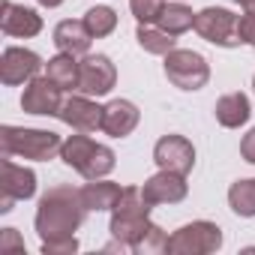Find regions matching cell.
Segmentation results:
<instances>
[{"instance_id": "1", "label": "cell", "mask_w": 255, "mask_h": 255, "mask_svg": "<svg viewBox=\"0 0 255 255\" xmlns=\"http://www.w3.org/2000/svg\"><path fill=\"white\" fill-rule=\"evenodd\" d=\"M84 201H81V189H72L69 183H57L48 186V192L39 198L36 207V234L42 243L51 240H69L75 237L78 225L84 222Z\"/></svg>"}, {"instance_id": "2", "label": "cell", "mask_w": 255, "mask_h": 255, "mask_svg": "<svg viewBox=\"0 0 255 255\" xmlns=\"http://www.w3.org/2000/svg\"><path fill=\"white\" fill-rule=\"evenodd\" d=\"M150 225H153L150 222V204L144 201L141 186H123V195L111 210V225H108L111 237L129 243L138 252V246H141L144 234L150 231Z\"/></svg>"}, {"instance_id": "3", "label": "cell", "mask_w": 255, "mask_h": 255, "mask_svg": "<svg viewBox=\"0 0 255 255\" xmlns=\"http://www.w3.org/2000/svg\"><path fill=\"white\" fill-rule=\"evenodd\" d=\"M63 141L51 129H21V126H0V153L21 156L33 162H48L60 153Z\"/></svg>"}, {"instance_id": "4", "label": "cell", "mask_w": 255, "mask_h": 255, "mask_svg": "<svg viewBox=\"0 0 255 255\" xmlns=\"http://www.w3.org/2000/svg\"><path fill=\"white\" fill-rule=\"evenodd\" d=\"M60 159L75 168L84 180H99V177H108L114 171V150L105 147V144H96L93 138H87V132L81 135H69L60 147Z\"/></svg>"}, {"instance_id": "5", "label": "cell", "mask_w": 255, "mask_h": 255, "mask_svg": "<svg viewBox=\"0 0 255 255\" xmlns=\"http://www.w3.org/2000/svg\"><path fill=\"white\" fill-rule=\"evenodd\" d=\"M219 246H222V228L216 222L198 219V222H189V225L177 228L168 237L165 252L168 255H210Z\"/></svg>"}, {"instance_id": "6", "label": "cell", "mask_w": 255, "mask_h": 255, "mask_svg": "<svg viewBox=\"0 0 255 255\" xmlns=\"http://www.w3.org/2000/svg\"><path fill=\"white\" fill-rule=\"evenodd\" d=\"M165 78L180 90H201L210 81V63L192 48H174L165 54Z\"/></svg>"}, {"instance_id": "7", "label": "cell", "mask_w": 255, "mask_h": 255, "mask_svg": "<svg viewBox=\"0 0 255 255\" xmlns=\"http://www.w3.org/2000/svg\"><path fill=\"white\" fill-rule=\"evenodd\" d=\"M195 33L219 48H237L240 39V15H234L231 9L222 6H207L201 12H195Z\"/></svg>"}, {"instance_id": "8", "label": "cell", "mask_w": 255, "mask_h": 255, "mask_svg": "<svg viewBox=\"0 0 255 255\" xmlns=\"http://www.w3.org/2000/svg\"><path fill=\"white\" fill-rule=\"evenodd\" d=\"M0 192H3L0 213H9L15 201H27L36 195V174L24 165H15L12 156H3V162H0Z\"/></svg>"}, {"instance_id": "9", "label": "cell", "mask_w": 255, "mask_h": 255, "mask_svg": "<svg viewBox=\"0 0 255 255\" xmlns=\"http://www.w3.org/2000/svg\"><path fill=\"white\" fill-rule=\"evenodd\" d=\"M117 84V69L105 54H84L78 60V90L87 96H105Z\"/></svg>"}, {"instance_id": "10", "label": "cell", "mask_w": 255, "mask_h": 255, "mask_svg": "<svg viewBox=\"0 0 255 255\" xmlns=\"http://www.w3.org/2000/svg\"><path fill=\"white\" fill-rule=\"evenodd\" d=\"M42 69V57L30 48H18V45H9L0 57V81L6 87H18V84H27L39 75Z\"/></svg>"}, {"instance_id": "11", "label": "cell", "mask_w": 255, "mask_h": 255, "mask_svg": "<svg viewBox=\"0 0 255 255\" xmlns=\"http://www.w3.org/2000/svg\"><path fill=\"white\" fill-rule=\"evenodd\" d=\"M153 162L165 171H177V174H189L195 165V147L189 138L183 135H162L153 147Z\"/></svg>"}, {"instance_id": "12", "label": "cell", "mask_w": 255, "mask_h": 255, "mask_svg": "<svg viewBox=\"0 0 255 255\" xmlns=\"http://www.w3.org/2000/svg\"><path fill=\"white\" fill-rule=\"evenodd\" d=\"M186 192H189L186 174L165 171V168H159V171H156L153 177H147L144 186H141V195H144V201H147L150 207H156V204H177V201L186 198Z\"/></svg>"}, {"instance_id": "13", "label": "cell", "mask_w": 255, "mask_h": 255, "mask_svg": "<svg viewBox=\"0 0 255 255\" xmlns=\"http://www.w3.org/2000/svg\"><path fill=\"white\" fill-rule=\"evenodd\" d=\"M102 108H105V105H96V102L84 93V96H69V99H63L57 117H60L66 126H72L75 132H96V129H102Z\"/></svg>"}, {"instance_id": "14", "label": "cell", "mask_w": 255, "mask_h": 255, "mask_svg": "<svg viewBox=\"0 0 255 255\" xmlns=\"http://www.w3.org/2000/svg\"><path fill=\"white\" fill-rule=\"evenodd\" d=\"M60 87L45 75V78H33V81H27V87H24V93H21V108L27 111V114H42V117H57V111H60Z\"/></svg>"}, {"instance_id": "15", "label": "cell", "mask_w": 255, "mask_h": 255, "mask_svg": "<svg viewBox=\"0 0 255 255\" xmlns=\"http://www.w3.org/2000/svg\"><path fill=\"white\" fill-rule=\"evenodd\" d=\"M0 30L6 36L15 39H30L36 33H42V15L30 6L12 3V0H3V15H0Z\"/></svg>"}, {"instance_id": "16", "label": "cell", "mask_w": 255, "mask_h": 255, "mask_svg": "<svg viewBox=\"0 0 255 255\" xmlns=\"http://www.w3.org/2000/svg\"><path fill=\"white\" fill-rule=\"evenodd\" d=\"M141 120V111L135 108V102L129 99H111L102 108V132L111 138H126L132 135V129Z\"/></svg>"}, {"instance_id": "17", "label": "cell", "mask_w": 255, "mask_h": 255, "mask_svg": "<svg viewBox=\"0 0 255 255\" xmlns=\"http://www.w3.org/2000/svg\"><path fill=\"white\" fill-rule=\"evenodd\" d=\"M90 42H93V36H90V30H87L84 21L66 18V21H60L54 27V45L60 51H66V54H75V57L78 54H87L90 51Z\"/></svg>"}, {"instance_id": "18", "label": "cell", "mask_w": 255, "mask_h": 255, "mask_svg": "<svg viewBox=\"0 0 255 255\" xmlns=\"http://www.w3.org/2000/svg\"><path fill=\"white\" fill-rule=\"evenodd\" d=\"M120 195H123V189H120V183H111V180H87L84 186H81V201H84V207H87V213L90 210H114V204L120 201Z\"/></svg>"}, {"instance_id": "19", "label": "cell", "mask_w": 255, "mask_h": 255, "mask_svg": "<svg viewBox=\"0 0 255 255\" xmlns=\"http://www.w3.org/2000/svg\"><path fill=\"white\" fill-rule=\"evenodd\" d=\"M213 111H216L219 126H225V129H237V126H243L249 120V114H252L246 93H225V96H219Z\"/></svg>"}, {"instance_id": "20", "label": "cell", "mask_w": 255, "mask_h": 255, "mask_svg": "<svg viewBox=\"0 0 255 255\" xmlns=\"http://www.w3.org/2000/svg\"><path fill=\"white\" fill-rule=\"evenodd\" d=\"M45 75L60 87V90H78V60L75 54L60 51L57 57H51L45 63Z\"/></svg>"}, {"instance_id": "21", "label": "cell", "mask_w": 255, "mask_h": 255, "mask_svg": "<svg viewBox=\"0 0 255 255\" xmlns=\"http://www.w3.org/2000/svg\"><path fill=\"white\" fill-rule=\"evenodd\" d=\"M156 24H159L165 33L180 36V33H186V30L195 27V12L183 3V0H174V3H168V6L162 9V15H159Z\"/></svg>"}, {"instance_id": "22", "label": "cell", "mask_w": 255, "mask_h": 255, "mask_svg": "<svg viewBox=\"0 0 255 255\" xmlns=\"http://www.w3.org/2000/svg\"><path fill=\"white\" fill-rule=\"evenodd\" d=\"M135 39H138V45H141L147 54H162V57H165L168 51L177 48V36L165 33L159 24H156V27H153V24H138Z\"/></svg>"}, {"instance_id": "23", "label": "cell", "mask_w": 255, "mask_h": 255, "mask_svg": "<svg viewBox=\"0 0 255 255\" xmlns=\"http://www.w3.org/2000/svg\"><path fill=\"white\" fill-rule=\"evenodd\" d=\"M228 204H231V210H234L237 216H246V219L255 216V177L231 183V189H228Z\"/></svg>"}, {"instance_id": "24", "label": "cell", "mask_w": 255, "mask_h": 255, "mask_svg": "<svg viewBox=\"0 0 255 255\" xmlns=\"http://www.w3.org/2000/svg\"><path fill=\"white\" fill-rule=\"evenodd\" d=\"M81 21L87 24V30H90L93 39H102V36L114 33V27H117V12H114L111 6H93V9L84 12Z\"/></svg>"}, {"instance_id": "25", "label": "cell", "mask_w": 255, "mask_h": 255, "mask_svg": "<svg viewBox=\"0 0 255 255\" xmlns=\"http://www.w3.org/2000/svg\"><path fill=\"white\" fill-rule=\"evenodd\" d=\"M165 6H168L165 0H129V9L138 24H156Z\"/></svg>"}, {"instance_id": "26", "label": "cell", "mask_w": 255, "mask_h": 255, "mask_svg": "<svg viewBox=\"0 0 255 255\" xmlns=\"http://www.w3.org/2000/svg\"><path fill=\"white\" fill-rule=\"evenodd\" d=\"M165 243H168V237L162 234V228H159V225H150V231L144 234L138 252H141V255H144V252H165Z\"/></svg>"}, {"instance_id": "27", "label": "cell", "mask_w": 255, "mask_h": 255, "mask_svg": "<svg viewBox=\"0 0 255 255\" xmlns=\"http://www.w3.org/2000/svg\"><path fill=\"white\" fill-rule=\"evenodd\" d=\"M42 252L45 255H72L78 252V240L69 237V240H51V243H42Z\"/></svg>"}, {"instance_id": "28", "label": "cell", "mask_w": 255, "mask_h": 255, "mask_svg": "<svg viewBox=\"0 0 255 255\" xmlns=\"http://www.w3.org/2000/svg\"><path fill=\"white\" fill-rule=\"evenodd\" d=\"M240 39L255 48V15L252 12H243L240 15Z\"/></svg>"}, {"instance_id": "29", "label": "cell", "mask_w": 255, "mask_h": 255, "mask_svg": "<svg viewBox=\"0 0 255 255\" xmlns=\"http://www.w3.org/2000/svg\"><path fill=\"white\" fill-rule=\"evenodd\" d=\"M240 156L255 165V129H249V132L243 135V141H240Z\"/></svg>"}, {"instance_id": "30", "label": "cell", "mask_w": 255, "mask_h": 255, "mask_svg": "<svg viewBox=\"0 0 255 255\" xmlns=\"http://www.w3.org/2000/svg\"><path fill=\"white\" fill-rule=\"evenodd\" d=\"M0 249H24V240H18L15 228H3V240H0Z\"/></svg>"}, {"instance_id": "31", "label": "cell", "mask_w": 255, "mask_h": 255, "mask_svg": "<svg viewBox=\"0 0 255 255\" xmlns=\"http://www.w3.org/2000/svg\"><path fill=\"white\" fill-rule=\"evenodd\" d=\"M36 3H39V6H45V9H54V6H60V3H63V0H36Z\"/></svg>"}, {"instance_id": "32", "label": "cell", "mask_w": 255, "mask_h": 255, "mask_svg": "<svg viewBox=\"0 0 255 255\" xmlns=\"http://www.w3.org/2000/svg\"><path fill=\"white\" fill-rule=\"evenodd\" d=\"M243 9H246V12H252V15H255V0H249V3H246V6H243Z\"/></svg>"}, {"instance_id": "33", "label": "cell", "mask_w": 255, "mask_h": 255, "mask_svg": "<svg viewBox=\"0 0 255 255\" xmlns=\"http://www.w3.org/2000/svg\"><path fill=\"white\" fill-rule=\"evenodd\" d=\"M234 3H240V6H246V3H249V0H234Z\"/></svg>"}, {"instance_id": "34", "label": "cell", "mask_w": 255, "mask_h": 255, "mask_svg": "<svg viewBox=\"0 0 255 255\" xmlns=\"http://www.w3.org/2000/svg\"><path fill=\"white\" fill-rule=\"evenodd\" d=\"M252 87H255V78H252Z\"/></svg>"}]
</instances>
